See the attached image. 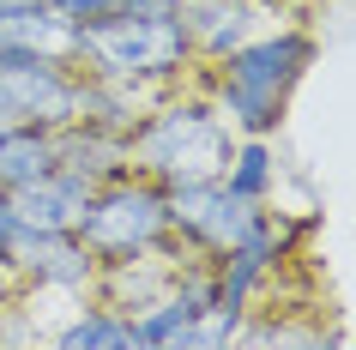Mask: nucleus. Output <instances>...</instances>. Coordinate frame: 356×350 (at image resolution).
Here are the masks:
<instances>
[{
  "mask_svg": "<svg viewBox=\"0 0 356 350\" xmlns=\"http://www.w3.org/2000/svg\"><path fill=\"white\" fill-rule=\"evenodd\" d=\"M6 200H13V223H19V230H79L85 205H91V182L55 164L49 175L13 187Z\"/></svg>",
  "mask_w": 356,
  "mask_h": 350,
  "instance_id": "9",
  "label": "nucleus"
},
{
  "mask_svg": "<svg viewBox=\"0 0 356 350\" xmlns=\"http://www.w3.org/2000/svg\"><path fill=\"white\" fill-rule=\"evenodd\" d=\"M0 55H49L79 67V24L55 6H24L0 19Z\"/></svg>",
  "mask_w": 356,
  "mask_h": 350,
  "instance_id": "10",
  "label": "nucleus"
},
{
  "mask_svg": "<svg viewBox=\"0 0 356 350\" xmlns=\"http://www.w3.org/2000/svg\"><path fill=\"white\" fill-rule=\"evenodd\" d=\"M49 344H60V350H133V314L85 296V302H73V314L60 326H49Z\"/></svg>",
  "mask_w": 356,
  "mask_h": 350,
  "instance_id": "13",
  "label": "nucleus"
},
{
  "mask_svg": "<svg viewBox=\"0 0 356 350\" xmlns=\"http://www.w3.org/2000/svg\"><path fill=\"white\" fill-rule=\"evenodd\" d=\"M79 91H85V73H79L73 61L0 55V109L13 115V121L73 127L79 121Z\"/></svg>",
  "mask_w": 356,
  "mask_h": 350,
  "instance_id": "7",
  "label": "nucleus"
},
{
  "mask_svg": "<svg viewBox=\"0 0 356 350\" xmlns=\"http://www.w3.org/2000/svg\"><path fill=\"white\" fill-rule=\"evenodd\" d=\"M236 133L218 115L200 79H181L175 91H163L139 121L127 127V164L151 175L157 187H188V182H218L229 164Z\"/></svg>",
  "mask_w": 356,
  "mask_h": 350,
  "instance_id": "2",
  "label": "nucleus"
},
{
  "mask_svg": "<svg viewBox=\"0 0 356 350\" xmlns=\"http://www.w3.org/2000/svg\"><path fill=\"white\" fill-rule=\"evenodd\" d=\"M169 200V236L181 241L188 254L200 260H224L229 248L242 236H254L266 218V205L242 200V193H229L224 182H188V187H163Z\"/></svg>",
  "mask_w": 356,
  "mask_h": 350,
  "instance_id": "5",
  "label": "nucleus"
},
{
  "mask_svg": "<svg viewBox=\"0 0 356 350\" xmlns=\"http://www.w3.org/2000/svg\"><path fill=\"white\" fill-rule=\"evenodd\" d=\"M60 169H73L85 182H109V175H127V133L115 127H97V121H73L60 127Z\"/></svg>",
  "mask_w": 356,
  "mask_h": 350,
  "instance_id": "12",
  "label": "nucleus"
},
{
  "mask_svg": "<svg viewBox=\"0 0 356 350\" xmlns=\"http://www.w3.org/2000/svg\"><path fill=\"white\" fill-rule=\"evenodd\" d=\"M60 164V127H37V121H6L0 127V193L37 182Z\"/></svg>",
  "mask_w": 356,
  "mask_h": 350,
  "instance_id": "11",
  "label": "nucleus"
},
{
  "mask_svg": "<svg viewBox=\"0 0 356 350\" xmlns=\"http://www.w3.org/2000/svg\"><path fill=\"white\" fill-rule=\"evenodd\" d=\"M175 19L188 31L193 67H211L260 31V0H175Z\"/></svg>",
  "mask_w": 356,
  "mask_h": 350,
  "instance_id": "8",
  "label": "nucleus"
},
{
  "mask_svg": "<svg viewBox=\"0 0 356 350\" xmlns=\"http://www.w3.org/2000/svg\"><path fill=\"white\" fill-rule=\"evenodd\" d=\"M13 230H19V223H13V200L0 193V248H6V236H13Z\"/></svg>",
  "mask_w": 356,
  "mask_h": 350,
  "instance_id": "16",
  "label": "nucleus"
},
{
  "mask_svg": "<svg viewBox=\"0 0 356 350\" xmlns=\"http://www.w3.org/2000/svg\"><path fill=\"white\" fill-rule=\"evenodd\" d=\"M6 260L19 272V290L60 296V302H85L97 290V266H103L79 241V230H13L6 236Z\"/></svg>",
  "mask_w": 356,
  "mask_h": 350,
  "instance_id": "6",
  "label": "nucleus"
},
{
  "mask_svg": "<svg viewBox=\"0 0 356 350\" xmlns=\"http://www.w3.org/2000/svg\"><path fill=\"white\" fill-rule=\"evenodd\" d=\"M79 241H85L97 260H121V254H139V248L169 241L163 187L151 182V175H139V169L97 182L91 205H85V218H79Z\"/></svg>",
  "mask_w": 356,
  "mask_h": 350,
  "instance_id": "4",
  "label": "nucleus"
},
{
  "mask_svg": "<svg viewBox=\"0 0 356 350\" xmlns=\"http://www.w3.org/2000/svg\"><path fill=\"white\" fill-rule=\"evenodd\" d=\"M79 73L181 85L193 73V49H188V31H181L175 13H157V19H97V24H79Z\"/></svg>",
  "mask_w": 356,
  "mask_h": 350,
  "instance_id": "3",
  "label": "nucleus"
},
{
  "mask_svg": "<svg viewBox=\"0 0 356 350\" xmlns=\"http://www.w3.org/2000/svg\"><path fill=\"white\" fill-rule=\"evenodd\" d=\"M13 296H19V272H13V260L0 248V302H13Z\"/></svg>",
  "mask_w": 356,
  "mask_h": 350,
  "instance_id": "15",
  "label": "nucleus"
},
{
  "mask_svg": "<svg viewBox=\"0 0 356 350\" xmlns=\"http://www.w3.org/2000/svg\"><path fill=\"white\" fill-rule=\"evenodd\" d=\"M320 61V42L308 24H278V31H254L242 49H229L211 67H193V79L206 85V97L218 103V115L229 121V133H272L284 127L290 91H296L308 67Z\"/></svg>",
  "mask_w": 356,
  "mask_h": 350,
  "instance_id": "1",
  "label": "nucleus"
},
{
  "mask_svg": "<svg viewBox=\"0 0 356 350\" xmlns=\"http://www.w3.org/2000/svg\"><path fill=\"white\" fill-rule=\"evenodd\" d=\"M24 6H49V0H0V19L6 13H24Z\"/></svg>",
  "mask_w": 356,
  "mask_h": 350,
  "instance_id": "17",
  "label": "nucleus"
},
{
  "mask_svg": "<svg viewBox=\"0 0 356 350\" xmlns=\"http://www.w3.org/2000/svg\"><path fill=\"white\" fill-rule=\"evenodd\" d=\"M6 121H13V115H6V109H0V127H6Z\"/></svg>",
  "mask_w": 356,
  "mask_h": 350,
  "instance_id": "18",
  "label": "nucleus"
},
{
  "mask_svg": "<svg viewBox=\"0 0 356 350\" xmlns=\"http://www.w3.org/2000/svg\"><path fill=\"white\" fill-rule=\"evenodd\" d=\"M218 182L229 187V193H242V200L266 205L278 200V151H272V139H260V133H236V145H229V164Z\"/></svg>",
  "mask_w": 356,
  "mask_h": 350,
  "instance_id": "14",
  "label": "nucleus"
}]
</instances>
